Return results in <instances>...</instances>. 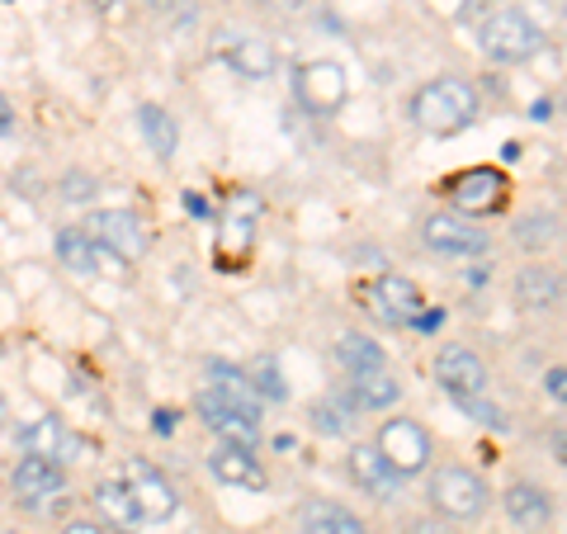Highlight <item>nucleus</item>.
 Masks as SVG:
<instances>
[{"label":"nucleus","instance_id":"obj_1","mask_svg":"<svg viewBox=\"0 0 567 534\" xmlns=\"http://www.w3.org/2000/svg\"><path fill=\"white\" fill-rule=\"evenodd\" d=\"M412 114H416L421 129H431V133H458V129H468V123L477 119V95H473L468 81L440 76V81H431V85H421L416 91Z\"/></svg>","mask_w":567,"mask_h":534},{"label":"nucleus","instance_id":"obj_2","mask_svg":"<svg viewBox=\"0 0 567 534\" xmlns=\"http://www.w3.org/2000/svg\"><path fill=\"white\" fill-rule=\"evenodd\" d=\"M477 43H483V52L492 62L516 66V62H529L544 48V33L529 24V14H520V10H496V14H487Z\"/></svg>","mask_w":567,"mask_h":534},{"label":"nucleus","instance_id":"obj_3","mask_svg":"<svg viewBox=\"0 0 567 534\" xmlns=\"http://www.w3.org/2000/svg\"><path fill=\"white\" fill-rule=\"evenodd\" d=\"M431 502L445 521H477L487 511V487L468 469H440L431 483Z\"/></svg>","mask_w":567,"mask_h":534},{"label":"nucleus","instance_id":"obj_4","mask_svg":"<svg viewBox=\"0 0 567 534\" xmlns=\"http://www.w3.org/2000/svg\"><path fill=\"white\" fill-rule=\"evenodd\" d=\"M91 242H100L104 251H114L118 260H137L147 251V227H142L128 208H100L91 223H85Z\"/></svg>","mask_w":567,"mask_h":534},{"label":"nucleus","instance_id":"obj_5","mask_svg":"<svg viewBox=\"0 0 567 534\" xmlns=\"http://www.w3.org/2000/svg\"><path fill=\"white\" fill-rule=\"evenodd\" d=\"M123 487L133 492V502H137V511H142V521H171L175 506H181V502H175V487H171L152 464H142V459H128Z\"/></svg>","mask_w":567,"mask_h":534},{"label":"nucleus","instance_id":"obj_6","mask_svg":"<svg viewBox=\"0 0 567 534\" xmlns=\"http://www.w3.org/2000/svg\"><path fill=\"white\" fill-rule=\"evenodd\" d=\"M379 454L393 464L402 477H412L425 469V459H431V440L416 421H388L383 435H379Z\"/></svg>","mask_w":567,"mask_h":534},{"label":"nucleus","instance_id":"obj_7","mask_svg":"<svg viewBox=\"0 0 567 534\" xmlns=\"http://www.w3.org/2000/svg\"><path fill=\"white\" fill-rule=\"evenodd\" d=\"M425 246L440 256H477L487 246V233L473 218H458V213H435L425 223Z\"/></svg>","mask_w":567,"mask_h":534},{"label":"nucleus","instance_id":"obj_8","mask_svg":"<svg viewBox=\"0 0 567 534\" xmlns=\"http://www.w3.org/2000/svg\"><path fill=\"white\" fill-rule=\"evenodd\" d=\"M24 450H29L33 459H52V464H71V459H85V454H91V440L71 435L58 417H43V421H33L29 431H24Z\"/></svg>","mask_w":567,"mask_h":534},{"label":"nucleus","instance_id":"obj_9","mask_svg":"<svg viewBox=\"0 0 567 534\" xmlns=\"http://www.w3.org/2000/svg\"><path fill=\"white\" fill-rule=\"evenodd\" d=\"M450 199L464 213H496L506 204V175L492 171V166L464 171L458 181H450Z\"/></svg>","mask_w":567,"mask_h":534},{"label":"nucleus","instance_id":"obj_10","mask_svg":"<svg viewBox=\"0 0 567 534\" xmlns=\"http://www.w3.org/2000/svg\"><path fill=\"white\" fill-rule=\"evenodd\" d=\"M364 302L383 317V322H393V327H398V322H416L421 308H425L416 284H412V279H398V275H383L374 289H364Z\"/></svg>","mask_w":567,"mask_h":534},{"label":"nucleus","instance_id":"obj_11","mask_svg":"<svg viewBox=\"0 0 567 534\" xmlns=\"http://www.w3.org/2000/svg\"><path fill=\"white\" fill-rule=\"evenodd\" d=\"M58 256L66 270H76V275H118V256L104 251L100 242H91V233H81V227H62Z\"/></svg>","mask_w":567,"mask_h":534},{"label":"nucleus","instance_id":"obj_12","mask_svg":"<svg viewBox=\"0 0 567 534\" xmlns=\"http://www.w3.org/2000/svg\"><path fill=\"white\" fill-rule=\"evenodd\" d=\"M435 379L450 388V393L458 398V393H483L487 388V364L477 360V355L468 350V346H445L435 355Z\"/></svg>","mask_w":567,"mask_h":534},{"label":"nucleus","instance_id":"obj_13","mask_svg":"<svg viewBox=\"0 0 567 534\" xmlns=\"http://www.w3.org/2000/svg\"><path fill=\"white\" fill-rule=\"evenodd\" d=\"M350 473H354V483H360L369 496H379V502H398L402 473L388 464L374 444H354V450H350Z\"/></svg>","mask_w":567,"mask_h":534},{"label":"nucleus","instance_id":"obj_14","mask_svg":"<svg viewBox=\"0 0 567 534\" xmlns=\"http://www.w3.org/2000/svg\"><path fill=\"white\" fill-rule=\"evenodd\" d=\"M298 95H303V104H308L312 114L341 110V100H346V76H341V66H331V62H308L303 71H298Z\"/></svg>","mask_w":567,"mask_h":534},{"label":"nucleus","instance_id":"obj_15","mask_svg":"<svg viewBox=\"0 0 567 534\" xmlns=\"http://www.w3.org/2000/svg\"><path fill=\"white\" fill-rule=\"evenodd\" d=\"M194 407H199V417H204L227 444H237V450H251V444L260 440V425L246 417V412H237V407H227L218 393H208V388L199 393V402H194Z\"/></svg>","mask_w":567,"mask_h":534},{"label":"nucleus","instance_id":"obj_16","mask_svg":"<svg viewBox=\"0 0 567 534\" xmlns=\"http://www.w3.org/2000/svg\"><path fill=\"white\" fill-rule=\"evenodd\" d=\"M62 464H52V459H24L20 469H14V496H20L24 506H43V502H52V496L62 492Z\"/></svg>","mask_w":567,"mask_h":534},{"label":"nucleus","instance_id":"obj_17","mask_svg":"<svg viewBox=\"0 0 567 534\" xmlns=\"http://www.w3.org/2000/svg\"><path fill=\"white\" fill-rule=\"evenodd\" d=\"M208 393H218L227 407H237L251 421H260V398L251 379H246V369H233V364H208Z\"/></svg>","mask_w":567,"mask_h":534},{"label":"nucleus","instance_id":"obj_18","mask_svg":"<svg viewBox=\"0 0 567 534\" xmlns=\"http://www.w3.org/2000/svg\"><path fill=\"white\" fill-rule=\"evenodd\" d=\"M208 469H213V477H218V483L251 487V492L265 487V473H260V464L251 459V450H237V444H218V450L208 454Z\"/></svg>","mask_w":567,"mask_h":534},{"label":"nucleus","instance_id":"obj_19","mask_svg":"<svg viewBox=\"0 0 567 534\" xmlns=\"http://www.w3.org/2000/svg\"><path fill=\"white\" fill-rule=\"evenodd\" d=\"M95 511L104 515V521H110L114 534H133V530L142 525V511H137L133 492L123 487V483H100V487H95Z\"/></svg>","mask_w":567,"mask_h":534},{"label":"nucleus","instance_id":"obj_20","mask_svg":"<svg viewBox=\"0 0 567 534\" xmlns=\"http://www.w3.org/2000/svg\"><path fill=\"white\" fill-rule=\"evenodd\" d=\"M298 530L303 534H369L346 506H336V502H308L303 515H298Z\"/></svg>","mask_w":567,"mask_h":534},{"label":"nucleus","instance_id":"obj_21","mask_svg":"<svg viewBox=\"0 0 567 534\" xmlns=\"http://www.w3.org/2000/svg\"><path fill=\"white\" fill-rule=\"evenodd\" d=\"M558 275L548 270V265H525L520 279H516V298L525 302L529 312H548L558 302Z\"/></svg>","mask_w":567,"mask_h":534},{"label":"nucleus","instance_id":"obj_22","mask_svg":"<svg viewBox=\"0 0 567 534\" xmlns=\"http://www.w3.org/2000/svg\"><path fill=\"white\" fill-rule=\"evenodd\" d=\"M506 515L520 530H539V525H548V496L535 483H516L506 492Z\"/></svg>","mask_w":567,"mask_h":534},{"label":"nucleus","instance_id":"obj_23","mask_svg":"<svg viewBox=\"0 0 567 534\" xmlns=\"http://www.w3.org/2000/svg\"><path fill=\"white\" fill-rule=\"evenodd\" d=\"M398 393H402V383L388 369H379V373H354V383H350V398L360 402V407H369V412H379V407H393Z\"/></svg>","mask_w":567,"mask_h":534},{"label":"nucleus","instance_id":"obj_24","mask_svg":"<svg viewBox=\"0 0 567 534\" xmlns=\"http://www.w3.org/2000/svg\"><path fill=\"white\" fill-rule=\"evenodd\" d=\"M227 62H233L241 76L260 81V76H270V71H275V48L265 39H237L233 48H227Z\"/></svg>","mask_w":567,"mask_h":534},{"label":"nucleus","instance_id":"obj_25","mask_svg":"<svg viewBox=\"0 0 567 534\" xmlns=\"http://www.w3.org/2000/svg\"><path fill=\"white\" fill-rule=\"evenodd\" d=\"M336 360H341L354 373H379L383 369V350L369 341V336H341V346H336Z\"/></svg>","mask_w":567,"mask_h":534},{"label":"nucleus","instance_id":"obj_26","mask_svg":"<svg viewBox=\"0 0 567 534\" xmlns=\"http://www.w3.org/2000/svg\"><path fill=\"white\" fill-rule=\"evenodd\" d=\"M137 123H142V133H147V142H152V152L171 162V152H175V123H171V114L162 110V104H142Z\"/></svg>","mask_w":567,"mask_h":534},{"label":"nucleus","instance_id":"obj_27","mask_svg":"<svg viewBox=\"0 0 567 534\" xmlns=\"http://www.w3.org/2000/svg\"><path fill=\"white\" fill-rule=\"evenodd\" d=\"M246 379H251L256 398H265V402H284V398H289V383L279 379V364L270 360V355H256V360L246 364Z\"/></svg>","mask_w":567,"mask_h":534},{"label":"nucleus","instance_id":"obj_28","mask_svg":"<svg viewBox=\"0 0 567 534\" xmlns=\"http://www.w3.org/2000/svg\"><path fill=\"white\" fill-rule=\"evenodd\" d=\"M516 242L529 246V251H539V246L554 242V218H548V213H525L516 223Z\"/></svg>","mask_w":567,"mask_h":534},{"label":"nucleus","instance_id":"obj_29","mask_svg":"<svg viewBox=\"0 0 567 534\" xmlns=\"http://www.w3.org/2000/svg\"><path fill=\"white\" fill-rule=\"evenodd\" d=\"M312 425H317V431H327V435H341L350 425V412H346V407H336V402H317L312 407Z\"/></svg>","mask_w":567,"mask_h":534},{"label":"nucleus","instance_id":"obj_30","mask_svg":"<svg viewBox=\"0 0 567 534\" xmlns=\"http://www.w3.org/2000/svg\"><path fill=\"white\" fill-rule=\"evenodd\" d=\"M251 218H256V199H237L233 218H227V233H233V242H251Z\"/></svg>","mask_w":567,"mask_h":534},{"label":"nucleus","instance_id":"obj_31","mask_svg":"<svg viewBox=\"0 0 567 534\" xmlns=\"http://www.w3.org/2000/svg\"><path fill=\"white\" fill-rule=\"evenodd\" d=\"M458 407H464V412L468 417H477V421H487V425H496V431H502V412H496V407H487V402H477L473 393H458Z\"/></svg>","mask_w":567,"mask_h":534},{"label":"nucleus","instance_id":"obj_32","mask_svg":"<svg viewBox=\"0 0 567 534\" xmlns=\"http://www.w3.org/2000/svg\"><path fill=\"white\" fill-rule=\"evenodd\" d=\"M62 194H66L71 204H81V199H91V194H95V181L76 171V175H66V181H62Z\"/></svg>","mask_w":567,"mask_h":534},{"label":"nucleus","instance_id":"obj_33","mask_svg":"<svg viewBox=\"0 0 567 534\" xmlns=\"http://www.w3.org/2000/svg\"><path fill=\"white\" fill-rule=\"evenodd\" d=\"M412 534H458L450 521H435V515H425V521L412 525Z\"/></svg>","mask_w":567,"mask_h":534},{"label":"nucleus","instance_id":"obj_34","mask_svg":"<svg viewBox=\"0 0 567 534\" xmlns=\"http://www.w3.org/2000/svg\"><path fill=\"white\" fill-rule=\"evenodd\" d=\"M544 383H548V393H554L558 402H567V369H548Z\"/></svg>","mask_w":567,"mask_h":534},{"label":"nucleus","instance_id":"obj_35","mask_svg":"<svg viewBox=\"0 0 567 534\" xmlns=\"http://www.w3.org/2000/svg\"><path fill=\"white\" fill-rule=\"evenodd\" d=\"M62 534H110V530H104V525H95V521H71Z\"/></svg>","mask_w":567,"mask_h":534},{"label":"nucleus","instance_id":"obj_36","mask_svg":"<svg viewBox=\"0 0 567 534\" xmlns=\"http://www.w3.org/2000/svg\"><path fill=\"white\" fill-rule=\"evenodd\" d=\"M175 421H181V417H175V412H156V417H152V425H156V435H171V431H175Z\"/></svg>","mask_w":567,"mask_h":534},{"label":"nucleus","instance_id":"obj_37","mask_svg":"<svg viewBox=\"0 0 567 534\" xmlns=\"http://www.w3.org/2000/svg\"><path fill=\"white\" fill-rule=\"evenodd\" d=\"M440 322H445V312H440V308H435V312H421V317H416V327H425V331H431V327H440Z\"/></svg>","mask_w":567,"mask_h":534},{"label":"nucleus","instance_id":"obj_38","mask_svg":"<svg viewBox=\"0 0 567 534\" xmlns=\"http://www.w3.org/2000/svg\"><path fill=\"white\" fill-rule=\"evenodd\" d=\"M185 204H189V213H199V218H204V213H208V204L199 199V194H189V199H185Z\"/></svg>","mask_w":567,"mask_h":534},{"label":"nucleus","instance_id":"obj_39","mask_svg":"<svg viewBox=\"0 0 567 534\" xmlns=\"http://www.w3.org/2000/svg\"><path fill=\"white\" fill-rule=\"evenodd\" d=\"M265 6H275V10H298L303 0H265Z\"/></svg>","mask_w":567,"mask_h":534},{"label":"nucleus","instance_id":"obj_40","mask_svg":"<svg viewBox=\"0 0 567 534\" xmlns=\"http://www.w3.org/2000/svg\"><path fill=\"white\" fill-rule=\"evenodd\" d=\"M147 6H152V10H171V6H175V0H147Z\"/></svg>","mask_w":567,"mask_h":534},{"label":"nucleus","instance_id":"obj_41","mask_svg":"<svg viewBox=\"0 0 567 534\" xmlns=\"http://www.w3.org/2000/svg\"><path fill=\"white\" fill-rule=\"evenodd\" d=\"M91 6H95V10H114V0H91Z\"/></svg>","mask_w":567,"mask_h":534},{"label":"nucleus","instance_id":"obj_42","mask_svg":"<svg viewBox=\"0 0 567 534\" xmlns=\"http://www.w3.org/2000/svg\"><path fill=\"white\" fill-rule=\"evenodd\" d=\"M0 421H6V398H0Z\"/></svg>","mask_w":567,"mask_h":534}]
</instances>
